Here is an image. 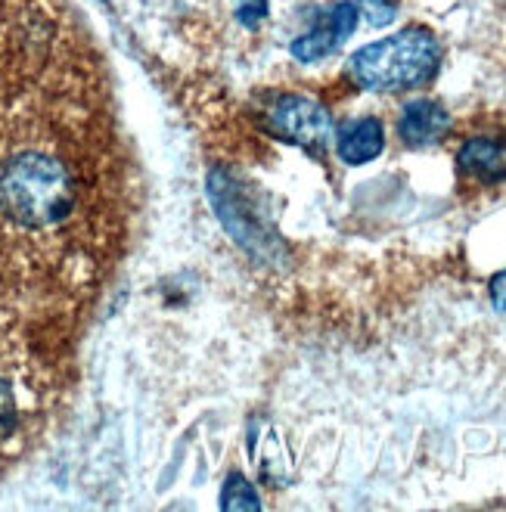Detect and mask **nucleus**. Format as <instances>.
Here are the masks:
<instances>
[{
  "mask_svg": "<svg viewBox=\"0 0 506 512\" xmlns=\"http://www.w3.org/2000/svg\"><path fill=\"white\" fill-rule=\"evenodd\" d=\"M441 44L423 25H410L404 32L367 44L348 59V78L354 87L370 94H398V90L423 87L438 75Z\"/></svg>",
  "mask_w": 506,
  "mask_h": 512,
  "instance_id": "3",
  "label": "nucleus"
},
{
  "mask_svg": "<svg viewBox=\"0 0 506 512\" xmlns=\"http://www.w3.org/2000/svg\"><path fill=\"white\" fill-rule=\"evenodd\" d=\"M50 373L19 329L0 317V469L41 435L50 413Z\"/></svg>",
  "mask_w": 506,
  "mask_h": 512,
  "instance_id": "2",
  "label": "nucleus"
},
{
  "mask_svg": "<svg viewBox=\"0 0 506 512\" xmlns=\"http://www.w3.org/2000/svg\"><path fill=\"white\" fill-rule=\"evenodd\" d=\"M451 131V115L438 100L420 97V100H410L401 109L398 118V137L407 146H432L441 143Z\"/></svg>",
  "mask_w": 506,
  "mask_h": 512,
  "instance_id": "7",
  "label": "nucleus"
},
{
  "mask_svg": "<svg viewBox=\"0 0 506 512\" xmlns=\"http://www.w3.org/2000/svg\"><path fill=\"white\" fill-rule=\"evenodd\" d=\"M249 450H252V457L261 469L264 478H271V481H283L289 475V450L283 447V438L277 435L274 426H267V423H255L252 432H249Z\"/></svg>",
  "mask_w": 506,
  "mask_h": 512,
  "instance_id": "9",
  "label": "nucleus"
},
{
  "mask_svg": "<svg viewBox=\"0 0 506 512\" xmlns=\"http://www.w3.org/2000/svg\"><path fill=\"white\" fill-rule=\"evenodd\" d=\"M264 122L280 140L308 149L314 156H326V149L336 140L333 115L323 103L302 94H277L264 106Z\"/></svg>",
  "mask_w": 506,
  "mask_h": 512,
  "instance_id": "4",
  "label": "nucleus"
},
{
  "mask_svg": "<svg viewBox=\"0 0 506 512\" xmlns=\"http://www.w3.org/2000/svg\"><path fill=\"white\" fill-rule=\"evenodd\" d=\"M336 153L345 165H367L385 149V128L379 118H351L336 131Z\"/></svg>",
  "mask_w": 506,
  "mask_h": 512,
  "instance_id": "8",
  "label": "nucleus"
},
{
  "mask_svg": "<svg viewBox=\"0 0 506 512\" xmlns=\"http://www.w3.org/2000/svg\"><path fill=\"white\" fill-rule=\"evenodd\" d=\"M221 509H261L258 494L252 491V485H249V481H246L240 472H233V475L224 481Z\"/></svg>",
  "mask_w": 506,
  "mask_h": 512,
  "instance_id": "10",
  "label": "nucleus"
},
{
  "mask_svg": "<svg viewBox=\"0 0 506 512\" xmlns=\"http://www.w3.org/2000/svg\"><path fill=\"white\" fill-rule=\"evenodd\" d=\"M457 168L463 177L482 187H494L506 180V134H479L469 137L460 153Z\"/></svg>",
  "mask_w": 506,
  "mask_h": 512,
  "instance_id": "6",
  "label": "nucleus"
},
{
  "mask_svg": "<svg viewBox=\"0 0 506 512\" xmlns=\"http://www.w3.org/2000/svg\"><path fill=\"white\" fill-rule=\"evenodd\" d=\"M357 19H361V13H357V4H348V0H342V4H336L330 13H326L308 35L292 41V47H289L292 56L299 59V63H320V59L336 53L354 35Z\"/></svg>",
  "mask_w": 506,
  "mask_h": 512,
  "instance_id": "5",
  "label": "nucleus"
},
{
  "mask_svg": "<svg viewBox=\"0 0 506 512\" xmlns=\"http://www.w3.org/2000/svg\"><path fill=\"white\" fill-rule=\"evenodd\" d=\"M103 233L106 174L87 118L69 106H16L0 122V289H81Z\"/></svg>",
  "mask_w": 506,
  "mask_h": 512,
  "instance_id": "1",
  "label": "nucleus"
},
{
  "mask_svg": "<svg viewBox=\"0 0 506 512\" xmlns=\"http://www.w3.org/2000/svg\"><path fill=\"white\" fill-rule=\"evenodd\" d=\"M491 301L500 314H506V270H500V274L491 280Z\"/></svg>",
  "mask_w": 506,
  "mask_h": 512,
  "instance_id": "13",
  "label": "nucleus"
},
{
  "mask_svg": "<svg viewBox=\"0 0 506 512\" xmlns=\"http://www.w3.org/2000/svg\"><path fill=\"white\" fill-rule=\"evenodd\" d=\"M233 7H236V19L246 28H258L261 19L267 16V0H233Z\"/></svg>",
  "mask_w": 506,
  "mask_h": 512,
  "instance_id": "12",
  "label": "nucleus"
},
{
  "mask_svg": "<svg viewBox=\"0 0 506 512\" xmlns=\"http://www.w3.org/2000/svg\"><path fill=\"white\" fill-rule=\"evenodd\" d=\"M357 13H364V19L373 25V28H382L389 25L398 13V7L392 0H357Z\"/></svg>",
  "mask_w": 506,
  "mask_h": 512,
  "instance_id": "11",
  "label": "nucleus"
}]
</instances>
